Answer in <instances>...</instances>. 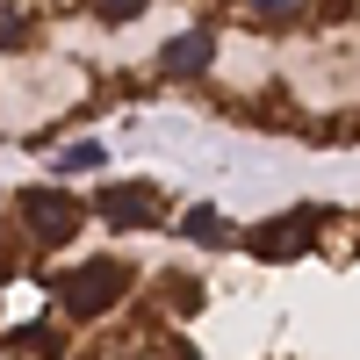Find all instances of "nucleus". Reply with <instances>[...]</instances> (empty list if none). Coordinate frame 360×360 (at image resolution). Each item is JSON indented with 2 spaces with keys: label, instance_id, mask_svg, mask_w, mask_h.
<instances>
[{
  "label": "nucleus",
  "instance_id": "nucleus-4",
  "mask_svg": "<svg viewBox=\"0 0 360 360\" xmlns=\"http://www.w3.org/2000/svg\"><path fill=\"white\" fill-rule=\"evenodd\" d=\"M94 217L115 231H137V224H159V188L152 180H123V188H101L94 195Z\"/></svg>",
  "mask_w": 360,
  "mask_h": 360
},
{
  "label": "nucleus",
  "instance_id": "nucleus-10",
  "mask_svg": "<svg viewBox=\"0 0 360 360\" xmlns=\"http://www.w3.org/2000/svg\"><path fill=\"white\" fill-rule=\"evenodd\" d=\"M152 0H94V22H108V29H123L130 15H144Z\"/></svg>",
  "mask_w": 360,
  "mask_h": 360
},
{
  "label": "nucleus",
  "instance_id": "nucleus-11",
  "mask_svg": "<svg viewBox=\"0 0 360 360\" xmlns=\"http://www.w3.org/2000/svg\"><path fill=\"white\" fill-rule=\"evenodd\" d=\"M22 44H29V22L8 8V0H0V51H22Z\"/></svg>",
  "mask_w": 360,
  "mask_h": 360
},
{
  "label": "nucleus",
  "instance_id": "nucleus-9",
  "mask_svg": "<svg viewBox=\"0 0 360 360\" xmlns=\"http://www.w3.org/2000/svg\"><path fill=\"white\" fill-rule=\"evenodd\" d=\"M238 8H245L252 22H295V15L310 8V0H238Z\"/></svg>",
  "mask_w": 360,
  "mask_h": 360
},
{
  "label": "nucleus",
  "instance_id": "nucleus-2",
  "mask_svg": "<svg viewBox=\"0 0 360 360\" xmlns=\"http://www.w3.org/2000/svg\"><path fill=\"white\" fill-rule=\"evenodd\" d=\"M15 217H22V231H29V245H72L79 224H86V209H79L72 195H58V188H29V195L15 202Z\"/></svg>",
  "mask_w": 360,
  "mask_h": 360
},
{
  "label": "nucleus",
  "instance_id": "nucleus-5",
  "mask_svg": "<svg viewBox=\"0 0 360 360\" xmlns=\"http://www.w3.org/2000/svg\"><path fill=\"white\" fill-rule=\"evenodd\" d=\"M209 65H217V37H209V29H180V37L159 51V72L166 79H202Z\"/></svg>",
  "mask_w": 360,
  "mask_h": 360
},
{
  "label": "nucleus",
  "instance_id": "nucleus-6",
  "mask_svg": "<svg viewBox=\"0 0 360 360\" xmlns=\"http://www.w3.org/2000/svg\"><path fill=\"white\" fill-rule=\"evenodd\" d=\"M180 238H195V245H231V224L217 217V209H188V217H180Z\"/></svg>",
  "mask_w": 360,
  "mask_h": 360
},
{
  "label": "nucleus",
  "instance_id": "nucleus-7",
  "mask_svg": "<svg viewBox=\"0 0 360 360\" xmlns=\"http://www.w3.org/2000/svg\"><path fill=\"white\" fill-rule=\"evenodd\" d=\"M58 346H65V339H58L51 324H44V332H22V339H8V353H15V360H58Z\"/></svg>",
  "mask_w": 360,
  "mask_h": 360
},
{
  "label": "nucleus",
  "instance_id": "nucleus-1",
  "mask_svg": "<svg viewBox=\"0 0 360 360\" xmlns=\"http://www.w3.org/2000/svg\"><path fill=\"white\" fill-rule=\"evenodd\" d=\"M51 295H58V310H65L72 324H94V317H108V310L130 295V266H123V259L65 266V274H51Z\"/></svg>",
  "mask_w": 360,
  "mask_h": 360
},
{
  "label": "nucleus",
  "instance_id": "nucleus-8",
  "mask_svg": "<svg viewBox=\"0 0 360 360\" xmlns=\"http://www.w3.org/2000/svg\"><path fill=\"white\" fill-rule=\"evenodd\" d=\"M101 159H108V152H101V144H94V137H72V144H65V152H58V173H94Z\"/></svg>",
  "mask_w": 360,
  "mask_h": 360
},
{
  "label": "nucleus",
  "instance_id": "nucleus-3",
  "mask_svg": "<svg viewBox=\"0 0 360 360\" xmlns=\"http://www.w3.org/2000/svg\"><path fill=\"white\" fill-rule=\"evenodd\" d=\"M317 231H324V209L303 202V209H288V217L245 231V245H252V259H295V252H310V245H317Z\"/></svg>",
  "mask_w": 360,
  "mask_h": 360
}]
</instances>
